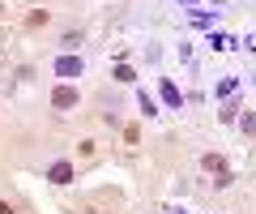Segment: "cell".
<instances>
[{
	"label": "cell",
	"mask_w": 256,
	"mask_h": 214,
	"mask_svg": "<svg viewBox=\"0 0 256 214\" xmlns=\"http://www.w3.org/2000/svg\"><path fill=\"white\" fill-rule=\"evenodd\" d=\"M52 103L60 107V112H68V107H77V90H73V86H56V90H52Z\"/></svg>",
	"instance_id": "obj_1"
},
{
	"label": "cell",
	"mask_w": 256,
	"mask_h": 214,
	"mask_svg": "<svg viewBox=\"0 0 256 214\" xmlns=\"http://www.w3.org/2000/svg\"><path fill=\"white\" fill-rule=\"evenodd\" d=\"M56 73H60V77H82V60H77V56H60V60H56Z\"/></svg>",
	"instance_id": "obj_2"
},
{
	"label": "cell",
	"mask_w": 256,
	"mask_h": 214,
	"mask_svg": "<svg viewBox=\"0 0 256 214\" xmlns=\"http://www.w3.org/2000/svg\"><path fill=\"white\" fill-rule=\"evenodd\" d=\"M47 180H52V184H68V180H73V163H52Z\"/></svg>",
	"instance_id": "obj_3"
},
{
	"label": "cell",
	"mask_w": 256,
	"mask_h": 214,
	"mask_svg": "<svg viewBox=\"0 0 256 214\" xmlns=\"http://www.w3.org/2000/svg\"><path fill=\"white\" fill-rule=\"evenodd\" d=\"M162 99H166V103H171V107H180V103H184V99H180V90H175V86H171V82H162Z\"/></svg>",
	"instance_id": "obj_4"
},
{
	"label": "cell",
	"mask_w": 256,
	"mask_h": 214,
	"mask_svg": "<svg viewBox=\"0 0 256 214\" xmlns=\"http://www.w3.org/2000/svg\"><path fill=\"white\" fill-rule=\"evenodd\" d=\"M201 163H205V167H210V171H222V158H218V154H205Z\"/></svg>",
	"instance_id": "obj_5"
},
{
	"label": "cell",
	"mask_w": 256,
	"mask_h": 214,
	"mask_svg": "<svg viewBox=\"0 0 256 214\" xmlns=\"http://www.w3.org/2000/svg\"><path fill=\"white\" fill-rule=\"evenodd\" d=\"M0 214H13V205H9V201H0Z\"/></svg>",
	"instance_id": "obj_6"
}]
</instances>
